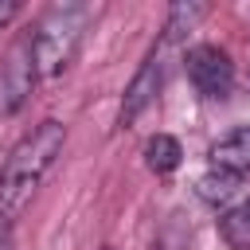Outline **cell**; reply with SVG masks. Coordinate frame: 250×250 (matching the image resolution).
<instances>
[{
    "mask_svg": "<svg viewBox=\"0 0 250 250\" xmlns=\"http://www.w3.org/2000/svg\"><path fill=\"white\" fill-rule=\"evenodd\" d=\"M90 23V8L86 4H55L43 12V20L31 31V59H35V74L55 78L70 66L82 35Z\"/></svg>",
    "mask_w": 250,
    "mask_h": 250,
    "instance_id": "obj_2",
    "label": "cell"
},
{
    "mask_svg": "<svg viewBox=\"0 0 250 250\" xmlns=\"http://www.w3.org/2000/svg\"><path fill=\"white\" fill-rule=\"evenodd\" d=\"M219 238L227 242V250H250V199H242L219 219Z\"/></svg>",
    "mask_w": 250,
    "mask_h": 250,
    "instance_id": "obj_7",
    "label": "cell"
},
{
    "mask_svg": "<svg viewBox=\"0 0 250 250\" xmlns=\"http://www.w3.org/2000/svg\"><path fill=\"white\" fill-rule=\"evenodd\" d=\"M62 145H66V129L55 117L39 121L31 133H23L16 141V148L8 152V160L0 168V219L12 223L23 215V207L31 203V195L39 191V184L47 180L55 160L62 156Z\"/></svg>",
    "mask_w": 250,
    "mask_h": 250,
    "instance_id": "obj_1",
    "label": "cell"
},
{
    "mask_svg": "<svg viewBox=\"0 0 250 250\" xmlns=\"http://www.w3.org/2000/svg\"><path fill=\"white\" fill-rule=\"evenodd\" d=\"M211 168H223L234 176H242L250 168V125H238L211 145Z\"/></svg>",
    "mask_w": 250,
    "mask_h": 250,
    "instance_id": "obj_6",
    "label": "cell"
},
{
    "mask_svg": "<svg viewBox=\"0 0 250 250\" xmlns=\"http://www.w3.org/2000/svg\"><path fill=\"white\" fill-rule=\"evenodd\" d=\"M203 16H207V8H203V4H176V8L168 12V23H164V39H160V43H164V47H168V43H176V39H180L184 31H191Z\"/></svg>",
    "mask_w": 250,
    "mask_h": 250,
    "instance_id": "obj_10",
    "label": "cell"
},
{
    "mask_svg": "<svg viewBox=\"0 0 250 250\" xmlns=\"http://www.w3.org/2000/svg\"><path fill=\"white\" fill-rule=\"evenodd\" d=\"M16 16H20V4H16V0H0V27L12 23Z\"/></svg>",
    "mask_w": 250,
    "mask_h": 250,
    "instance_id": "obj_11",
    "label": "cell"
},
{
    "mask_svg": "<svg viewBox=\"0 0 250 250\" xmlns=\"http://www.w3.org/2000/svg\"><path fill=\"white\" fill-rule=\"evenodd\" d=\"M8 227H12V223H8V219H0V250H8V246H12V242H8Z\"/></svg>",
    "mask_w": 250,
    "mask_h": 250,
    "instance_id": "obj_12",
    "label": "cell"
},
{
    "mask_svg": "<svg viewBox=\"0 0 250 250\" xmlns=\"http://www.w3.org/2000/svg\"><path fill=\"white\" fill-rule=\"evenodd\" d=\"M31 82H35V59H31V39H23L8 51V62L0 70V105H4V113H16L27 102Z\"/></svg>",
    "mask_w": 250,
    "mask_h": 250,
    "instance_id": "obj_5",
    "label": "cell"
},
{
    "mask_svg": "<svg viewBox=\"0 0 250 250\" xmlns=\"http://www.w3.org/2000/svg\"><path fill=\"white\" fill-rule=\"evenodd\" d=\"M180 156H184V152H180V141L168 137V133H156V137H148V145H145V164H148L156 176L180 168Z\"/></svg>",
    "mask_w": 250,
    "mask_h": 250,
    "instance_id": "obj_8",
    "label": "cell"
},
{
    "mask_svg": "<svg viewBox=\"0 0 250 250\" xmlns=\"http://www.w3.org/2000/svg\"><path fill=\"white\" fill-rule=\"evenodd\" d=\"M156 250H160V246H156Z\"/></svg>",
    "mask_w": 250,
    "mask_h": 250,
    "instance_id": "obj_13",
    "label": "cell"
},
{
    "mask_svg": "<svg viewBox=\"0 0 250 250\" xmlns=\"http://www.w3.org/2000/svg\"><path fill=\"white\" fill-rule=\"evenodd\" d=\"M184 70L191 78V86L203 94V98H227L230 86H234V62L223 47L215 43H195L188 55H184Z\"/></svg>",
    "mask_w": 250,
    "mask_h": 250,
    "instance_id": "obj_3",
    "label": "cell"
},
{
    "mask_svg": "<svg viewBox=\"0 0 250 250\" xmlns=\"http://www.w3.org/2000/svg\"><path fill=\"white\" fill-rule=\"evenodd\" d=\"M160 86H164V47H156V51L141 62V70L133 74V82L125 86V98H121V125H133V121L156 102Z\"/></svg>",
    "mask_w": 250,
    "mask_h": 250,
    "instance_id": "obj_4",
    "label": "cell"
},
{
    "mask_svg": "<svg viewBox=\"0 0 250 250\" xmlns=\"http://www.w3.org/2000/svg\"><path fill=\"white\" fill-rule=\"evenodd\" d=\"M195 191L203 203H227L234 191H238V176L234 172H223V168H211L195 180Z\"/></svg>",
    "mask_w": 250,
    "mask_h": 250,
    "instance_id": "obj_9",
    "label": "cell"
}]
</instances>
